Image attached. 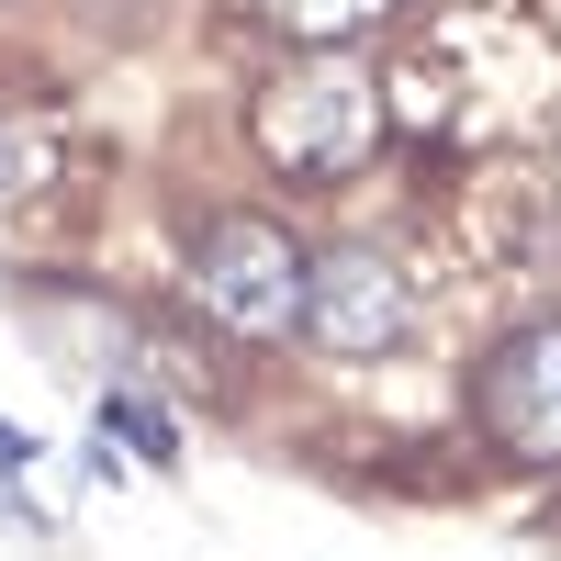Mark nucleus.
<instances>
[{"label":"nucleus","mask_w":561,"mask_h":561,"mask_svg":"<svg viewBox=\"0 0 561 561\" xmlns=\"http://www.w3.org/2000/svg\"><path fill=\"white\" fill-rule=\"evenodd\" d=\"M192 293H203V314L225 337H293L304 325V248L270 214H225L192 248Z\"/></svg>","instance_id":"obj_2"},{"label":"nucleus","mask_w":561,"mask_h":561,"mask_svg":"<svg viewBox=\"0 0 561 561\" xmlns=\"http://www.w3.org/2000/svg\"><path fill=\"white\" fill-rule=\"evenodd\" d=\"M304 325H314V348H348V359L404 348V325H415L404 259H382V248H314L304 259Z\"/></svg>","instance_id":"obj_3"},{"label":"nucleus","mask_w":561,"mask_h":561,"mask_svg":"<svg viewBox=\"0 0 561 561\" xmlns=\"http://www.w3.org/2000/svg\"><path fill=\"white\" fill-rule=\"evenodd\" d=\"M0 449H12V438H0Z\"/></svg>","instance_id":"obj_7"},{"label":"nucleus","mask_w":561,"mask_h":561,"mask_svg":"<svg viewBox=\"0 0 561 561\" xmlns=\"http://www.w3.org/2000/svg\"><path fill=\"white\" fill-rule=\"evenodd\" d=\"M483 427L517 460H561V314L517 325V337L483 359Z\"/></svg>","instance_id":"obj_4"},{"label":"nucleus","mask_w":561,"mask_h":561,"mask_svg":"<svg viewBox=\"0 0 561 561\" xmlns=\"http://www.w3.org/2000/svg\"><path fill=\"white\" fill-rule=\"evenodd\" d=\"M102 415H113V438H124L135 460H169V449H180V427H169V404H147V393H113Z\"/></svg>","instance_id":"obj_5"},{"label":"nucleus","mask_w":561,"mask_h":561,"mask_svg":"<svg viewBox=\"0 0 561 561\" xmlns=\"http://www.w3.org/2000/svg\"><path fill=\"white\" fill-rule=\"evenodd\" d=\"M259 147L280 180H348L370 147H382V90L359 68H293L259 102Z\"/></svg>","instance_id":"obj_1"},{"label":"nucleus","mask_w":561,"mask_h":561,"mask_svg":"<svg viewBox=\"0 0 561 561\" xmlns=\"http://www.w3.org/2000/svg\"><path fill=\"white\" fill-rule=\"evenodd\" d=\"M270 12H280V23H304V34H359L382 0H270Z\"/></svg>","instance_id":"obj_6"}]
</instances>
